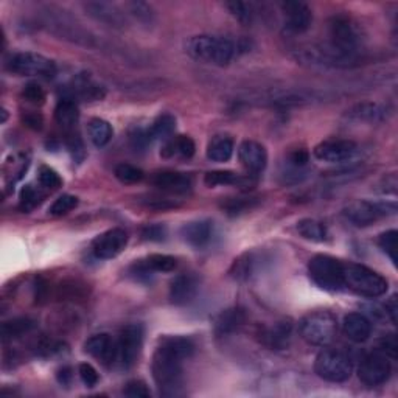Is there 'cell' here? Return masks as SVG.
Segmentation results:
<instances>
[{
  "label": "cell",
  "instance_id": "cell-36",
  "mask_svg": "<svg viewBox=\"0 0 398 398\" xmlns=\"http://www.w3.org/2000/svg\"><path fill=\"white\" fill-rule=\"evenodd\" d=\"M397 237H398V232L397 231H388L380 235V238H378V246L381 247L383 252L386 254V256L390 258V262H392L395 266L398 263V258H397Z\"/></svg>",
  "mask_w": 398,
  "mask_h": 398
},
{
  "label": "cell",
  "instance_id": "cell-52",
  "mask_svg": "<svg viewBox=\"0 0 398 398\" xmlns=\"http://www.w3.org/2000/svg\"><path fill=\"white\" fill-rule=\"evenodd\" d=\"M58 380H60L61 384H69L72 380V372L69 367H64L60 370V374H58Z\"/></svg>",
  "mask_w": 398,
  "mask_h": 398
},
{
  "label": "cell",
  "instance_id": "cell-27",
  "mask_svg": "<svg viewBox=\"0 0 398 398\" xmlns=\"http://www.w3.org/2000/svg\"><path fill=\"white\" fill-rule=\"evenodd\" d=\"M233 154V140L227 135H215L207 145V158L213 162H227Z\"/></svg>",
  "mask_w": 398,
  "mask_h": 398
},
{
  "label": "cell",
  "instance_id": "cell-7",
  "mask_svg": "<svg viewBox=\"0 0 398 398\" xmlns=\"http://www.w3.org/2000/svg\"><path fill=\"white\" fill-rule=\"evenodd\" d=\"M308 274L319 288L331 292L344 290V263L335 257H313L308 263Z\"/></svg>",
  "mask_w": 398,
  "mask_h": 398
},
{
  "label": "cell",
  "instance_id": "cell-1",
  "mask_svg": "<svg viewBox=\"0 0 398 398\" xmlns=\"http://www.w3.org/2000/svg\"><path fill=\"white\" fill-rule=\"evenodd\" d=\"M194 351V344L185 336H167L153 356V378L162 395H178L184 384L182 363Z\"/></svg>",
  "mask_w": 398,
  "mask_h": 398
},
{
  "label": "cell",
  "instance_id": "cell-6",
  "mask_svg": "<svg viewBox=\"0 0 398 398\" xmlns=\"http://www.w3.org/2000/svg\"><path fill=\"white\" fill-rule=\"evenodd\" d=\"M315 372L330 383H344L354 374V361L342 350L325 349L316 356Z\"/></svg>",
  "mask_w": 398,
  "mask_h": 398
},
{
  "label": "cell",
  "instance_id": "cell-48",
  "mask_svg": "<svg viewBox=\"0 0 398 398\" xmlns=\"http://www.w3.org/2000/svg\"><path fill=\"white\" fill-rule=\"evenodd\" d=\"M380 351L381 354H384L386 356H390L392 360H395L397 358V349H398V344H397V338L395 335H388V336H384L381 341H380Z\"/></svg>",
  "mask_w": 398,
  "mask_h": 398
},
{
  "label": "cell",
  "instance_id": "cell-49",
  "mask_svg": "<svg viewBox=\"0 0 398 398\" xmlns=\"http://www.w3.org/2000/svg\"><path fill=\"white\" fill-rule=\"evenodd\" d=\"M145 206L149 208H156V210H168V208L176 207V202L165 198H148V201H145Z\"/></svg>",
  "mask_w": 398,
  "mask_h": 398
},
{
  "label": "cell",
  "instance_id": "cell-25",
  "mask_svg": "<svg viewBox=\"0 0 398 398\" xmlns=\"http://www.w3.org/2000/svg\"><path fill=\"white\" fill-rule=\"evenodd\" d=\"M55 119L64 131L74 133L78 125V119H80V113H78V106L74 99H63L58 101L55 109Z\"/></svg>",
  "mask_w": 398,
  "mask_h": 398
},
{
  "label": "cell",
  "instance_id": "cell-45",
  "mask_svg": "<svg viewBox=\"0 0 398 398\" xmlns=\"http://www.w3.org/2000/svg\"><path fill=\"white\" fill-rule=\"evenodd\" d=\"M167 237V229L165 226L162 224H149L147 227H143L142 231V238L147 241H162Z\"/></svg>",
  "mask_w": 398,
  "mask_h": 398
},
{
  "label": "cell",
  "instance_id": "cell-11",
  "mask_svg": "<svg viewBox=\"0 0 398 398\" xmlns=\"http://www.w3.org/2000/svg\"><path fill=\"white\" fill-rule=\"evenodd\" d=\"M389 375L390 363L388 356L381 351H374V354L364 356L360 369H358V376H360L361 383L369 388H375L386 383Z\"/></svg>",
  "mask_w": 398,
  "mask_h": 398
},
{
  "label": "cell",
  "instance_id": "cell-23",
  "mask_svg": "<svg viewBox=\"0 0 398 398\" xmlns=\"http://www.w3.org/2000/svg\"><path fill=\"white\" fill-rule=\"evenodd\" d=\"M347 117L356 122H383L388 117V106L380 103H360L347 110Z\"/></svg>",
  "mask_w": 398,
  "mask_h": 398
},
{
  "label": "cell",
  "instance_id": "cell-19",
  "mask_svg": "<svg viewBox=\"0 0 398 398\" xmlns=\"http://www.w3.org/2000/svg\"><path fill=\"white\" fill-rule=\"evenodd\" d=\"M292 333L291 321H279L271 327H266L260 333V341L271 350H283L288 347Z\"/></svg>",
  "mask_w": 398,
  "mask_h": 398
},
{
  "label": "cell",
  "instance_id": "cell-15",
  "mask_svg": "<svg viewBox=\"0 0 398 398\" xmlns=\"http://www.w3.org/2000/svg\"><path fill=\"white\" fill-rule=\"evenodd\" d=\"M240 162L252 174L262 173L267 165L266 148L256 140H244L238 148Z\"/></svg>",
  "mask_w": 398,
  "mask_h": 398
},
{
  "label": "cell",
  "instance_id": "cell-5",
  "mask_svg": "<svg viewBox=\"0 0 398 398\" xmlns=\"http://www.w3.org/2000/svg\"><path fill=\"white\" fill-rule=\"evenodd\" d=\"M329 45L347 56H358L361 45V28L345 15L333 16L329 21Z\"/></svg>",
  "mask_w": 398,
  "mask_h": 398
},
{
  "label": "cell",
  "instance_id": "cell-10",
  "mask_svg": "<svg viewBox=\"0 0 398 398\" xmlns=\"http://www.w3.org/2000/svg\"><path fill=\"white\" fill-rule=\"evenodd\" d=\"M143 347V327L140 324H129L123 327L117 339V361L123 369H129L137 363Z\"/></svg>",
  "mask_w": 398,
  "mask_h": 398
},
{
  "label": "cell",
  "instance_id": "cell-37",
  "mask_svg": "<svg viewBox=\"0 0 398 398\" xmlns=\"http://www.w3.org/2000/svg\"><path fill=\"white\" fill-rule=\"evenodd\" d=\"M78 206V198L74 194H63L58 199H55L53 204L50 206L49 213L51 217H63V215H67L69 212L74 210Z\"/></svg>",
  "mask_w": 398,
  "mask_h": 398
},
{
  "label": "cell",
  "instance_id": "cell-32",
  "mask_svg": "<svg viewBox=\"0 0 398 398\" xmlns=\"http://www.w3.org/2000/svg\"><path fill=\"white\" fill-rule=\"evenodd\" d=\"M176 129V120L173 115L169 114H164L158 117V119L154 120V123L149 128V135H151V139H165L168 140L169 137L173 135Z\"/></svg>",
  "mask_w": 398,
  "mask_h": 398
},
{
  "label": "cell",
  "instance_id": "cell-17",
  "mask_svg": "<svg viewBox=\"0 0 398 398\" xmlns=\"http://www.w3.org/2000/svg\"><path fill=\"white\" fill-rule=\"evenodd\" d=\"M151 182L160 190L174 194H184L190 192L193 187L192 176L179 172H159L153 176Z\"/></svg>",
  "mask_w": 398,
  "mask_h": 398
},
{
  "label": "cell",
  "instance_id": "cell-44",
  "mask_svg": "<svg viewBox=\"0 0 398 398\" xmlns=\"http://www.w3.org/2000/svg\"><path fill=\"white\" fill-rule=\"evenodd\" d=\"M24 99L30 101L31 104H42L45 100V92L44 89L39 86L38 83H28L27 86L24 88Z\"/></svg>",
  "mask_w": 398,
  "mask_h": 398
},
{
  "label": "cell",
  "instance_id": "cell-12",
  "mask_svg": "<svg viewBox=\"0 0 398 398\" xmlns=\"http://www.w3.org/2000/svg\"><path fill=\"white\" fill-rule=\"evenodd\" d=\"M358 151V145L354 140L347 139H331L321 142L315 148V158L329 162V164H341L350 160Z\"/></svg>",
  "mask_w": 398,
  "mask_h": 398
},
{
  "label": "cell",
  "instance_id": "cell-31",
  "mask_svg": "<svg viewBox=\"0 0 398 398\" xmlns=\"http://www.w3.org/2000/svg\"><path fill=\"white\" fill-rule=\"evenodd\" d=\"M297 232L300 237H304L305 240L315 241V243H322V241L327 240L329 232L327 227L324 226V223L317 219L305 218L300 219L297 223Z\"/></svg>",
  "mask_w": 398,
  "mask_h": 398
},
{
  "label": "cell",
  "instance_id": "cell-16",
  "mask_svg": "<svg viewBox=\"0 0 398 398\" xmlns=\"http://www.w3.org/2000/svg\"><path fill=\"white\" fill-rule=\"evenodd\" d=\"M84 351L103 365H110L117 361V341L108 333H100L88 339L84 344Z\"/></svg>",
  "mask_w": 398,
  "mask_h": 398
},
{
  "label": "cell",
  "instance_id": "cell-33",
  "mask_svg": "<svg viewBox=\"0 0 398 398\" xmlns=\"http://www.w3.org/2000/svg\"><path fill=\"white\" fill-rule=\"evenodd\" d=\"M149 271L154 272H172L178 266V260L172 256H165V254H153V256L142 260Z\"/></svg>",
  "mask_w": 398,
  "mask_h": 398
},
{
  "label": "cell",
  "instance_id": "cell-26",
  "mask_svg": "<svg viewBox=\"0 0 398 398\" xmlns=\"http://www.w3.org/2000/svg\"><path fill=\"white\" fill-rule=\"evenodd\" d=\"M36 327V322L30 317H15L11 321H6L2 324V339L5 342L13 341V339H19L30 331H33Z\"/></svg>",
  "mask_w": 398,
  "mask_h": 398
},
{
  "label": "cell",
  "instance_id": "cell-14",
  "mask_svg": "<svg viewBox=\"0 0 398 398\" xmlns=\"http://www.w3.org/2000/svg\"><path fill=\"white\" fill-rule=\"evenodd\" d=\"M285 16V24L292 33H305L313 24L311 8L300 0H286L280 5Z\"/></svg>",
  "mask_w": 398,
  "mask_h": 398
},
{
  "label": "cell",
  "instance_id": "cell-13",
  "mask_svg": "<svg viewBox=\"0 0 398 398\" xmlns=\"http://www.w3.org/2000/svg\"><path fill=\"white\" fill-rule=\"evenodd\" d=\"M126 244L128 233L120 227H115V229L103 232L94 240L92 254L100 260H110L125 251Z\"/></svg>",
  "mask_w": 398,
  "mask_h": 398
},
{
  "label": "cell",
  "instance_id": "cell-21",
  "mask_svg": "<svg viewBox=\"0 0 398 398\" xmlns=\"http://www.w3.org/2000/svg\"><path fill=\"white\" fill-rule=\"evenodd\" d=\"M181 235L188 244L201 249V247L207 246L212 238V223L207 219L192 221V223L184 224L181 229Z\"/></svg>",
  "mask_w": 398,
  "mask_h": 398
},
{
  "label": "cell",
  "instance_id": "cell-24",
  "mask_svg": "<svg viewBox=\"0 0 398 398\" xmlns=\"http://www.w3.org/2000/svg\"><path fill=\"white\" fill-rule=\"evenodd\" d=\"M197 151V145L192 137L188 135H178L173 137V139L165 140L164 147H162L160 156L162 158H174V156H179V158L190 159L192 156Z\"/></svg>",
  "mask_w": 398,
  "mask_h": 398
},
{
  "label": "cell",
  "instance_id": "cell-50",
  "mask_svg": "<svg viewBox=\"0 0 398 398\" xmlns=\"http://www.w3.org/2000/svg\"><path fill=\"white\" fill-rule=\"evenodd\" d=\"M24 123L31 129H41L42 128V117L36 113H28L24 115Z\"/></svg>",
  "mask_w": 398,
  "mask_h": 398
},
{
  "label": "cell",
  "instance_id": "cell-43",
  "mask_svg": "<svg viewBox=\"0 0 398 398\" xmlns=\"http://www.w3.org/2000/svg\"><path fill=\"white\" fill-rule=\"evenodd\" d=\"M123 394H125L126 397H131V398H149L151 397V392H149L148 386L140 380L129 381L126 384L125 390H123Z\"/></svg>",
  "mask_w": 398,
  "mask_h": 398
},
{
  "label": "cell",
  "instance_id": "cell-35",
  "mask_svg": "<svg viewBox=\"0 0 398 398\" xmlns=\"http://www.w3.org/2000/svg\"><path fill=\"white\" fill-rule=\"evenodd\" d=\"M115 178L119 179L122 184H137L143 179V172L131 164H119L114 169Z\"/></svg>",
  "mask_w": 398,
  "mask_h": 398
},
{
  "label": "cell",
  "instance_id": "cell-39",
  "mask_svg": "<svg viewBox=\"0 0 398 398\" xmlns=\"http://www.w3.org/2000/svg\"><path fill=\"white\" fill-rule=\"evenodd\" d=\"M226 8L231 11V15L237 19L238 22L241 24H251L252 22V17H254V13L249 3H244V2H227L226 3Z\"/></svg>",
  "mask_w": 398,
  "mask_h": 398
},
{
  "label": "cell",
  "instance_id": "cell-47",
  "mask_svg": "<svg viewBox=\"0 0 398 398\" xmlns=\"http://www.w3.org/2000/svg\"><path fill=\"white\" fill-rule=\"evenodd\" d=\"M151 135H149V129H135L134 133H131V143L135 149H143L147 148L149 143H151Z\"/></svg>",
  "mask_w": 398,
  "mask_h": 398
},
{
  "label": "cell",
  "instance_id": "cell-34",
  "mask_svg": "<svg viewBox=\"0 0 398 398\" xmlns=\"http://www.w3.org/2000/svg\"><path fill=\"white\" fill-rule=\"evenodd\" d=\"M257 202L258 201L256 198H227L221 202V208H223L227 215L237 217V215L252 210V208L257 206Z\"/></svg>",
  "mask_w": 398,
  "mask_h": 398
},
{
  "label": "cell",
  "instance_id": "cell-22",
  "mask_svg": "<svg viewBox=\"0 0 398 398\" xmlns=\"http://www.w3.org/2000/svg\"><path fill=\"white\" fill-rule=\"evenodd\" d=\"M246 322V313L241 308H229L221 313L215 322V333L218 336H227L238 331Z\"/></svg>",
  "mask_w": 398,
  "mask_h": 398
},
{
  "label": "cell",
  "instance_id": "cell-9",
  "mask_svg": "<svg viewBox=\"0 0 398 398\" xmlns=\"http://www.w3.org/2000/svg\"><path fill=\"white\" fill-rule=\"evenodd\" d=\"M6 67L19 76H53L56 74L53 61L33 51H19L11 55Z\"/></svg>",
  "mask_w": 398,
  "mask_h": 398
},
{
  "label": "cell",
  "instance_id": "cell-28",
  "mask_svg": "<svg viewBox=\"0 0 398 398\" xmlns=\"http://www.w3.org/2000/svg\"><path fill=\"white\" fill-rule=\"evenodd\" d=\"M86 10L89 11L90 16H94L95 19H99L101 22H106L114 25V27H119L123 25V16L120 15V11L115 8L114 5L104 3V2H90L86 3Z\"/></svg>",
  "mask_w": 398,
  "mask_h": 398
},
{
  "label": "cell",
  "instance_id": "cell-42",
  "mask_svg": "<svg viewBox=\"0 0 398 398\" xmlns=\"http://www.w3.org/2000/svg\"><path fill=\"white\" fill-rule=\"evenodd\" d=\"M78 374H80L81 381L86 384L88 388H94L100 381L99 372L94 369V365H90L88 363L80 364V367H78Z\"/></svg>",
  "mask_w": 398,
  "mask_h": 398
},
{
  "label": "cell",
  "instance_id": "cell-4",
  "mask_svg": "<svg viewBox=\"0 0 398 398\" xmlns=\"http://www.w3.org/2000/svg\"><path fill=\"white\" fill-rule=\"evenodd\" d=\"M338 321L327 310L311 311L299 322V333L305 342L316 347H325L336 336Z\"/></svg>",
  "mask_w": 398,
  "mask_h": 398
},
{
  "label": "cell",
  "instance_id": "cell-20",
  "mask_svg": "<svg viewBox=\"0 0 398 398\" xmlns=\"http://www.w3.org/2000/svg\"><path fill=\"white\" fill-rule=\"evenodd\" d=\"M344 335L354 342H365L372 335V322L361 313H350L344 317Z\"/></svg>",
  "mask_w": 398,
  "mask_h": 398
},
{
  "label": "cell",
  "instance_id": "cell-38",
  "mask_svg": "<svg viewBox=\"0 0 398 398\" xmlns=\"http://www.w3.org/2000/svg\"><path fill=\"white\" fill-rule=\"evenodd\" d=\"M38 179L39 184L45 188H50V190H56V188H60L63 185V179L60 178V174H58L53 168H50L47 165H42L39 168Z\"/></svg>",
  "mask_w": 398,
  "mask_h": 398
},
{
  "label": "cell",
  "instance_id": "cell-41",
  "mask_svg": "<svg viewBox=\"0 0 398 398\" xmlns=\"http://www.w3.org/2000/svg\"><path fill=\"white\" fill-rule=\"evenodd\" d=\"M41 193H39L33 185L24 187L21 193V208L25 212L31 210V208H35L39 202H41Z\"/></svg>",
  "mask_w": 398,
  "mask_h": 398
},
{
  "label": "cell",
  "instance_id": "cell-30",
  "mask_svg": "<svg viewBox=\"0 0 398 398\" xmlns=\"http://www.w3.org/2000/svg\"><path fill=\"white\" fill-rule=\"evenodd\" d=\"M114 129L110 123L103 119H92L88 125V135L95 147H106L113 139Z\"/></svg>",
  "mask_w": 398,
  "mask_h": 398
},
{
  "label": "cell",
  "instance_id": "cell-40",
  "mask_svg": "<svg viewBox=\"0 0 398 398\" xmlns=\"http://www.w3.org/2000/svg\"><path fill=\"white\" fill-rule=\"evenodd\" d=\"M308 162H310V154L304 148L292 149V151L288 154V158H286V164H288L290 169H292L295 173L304 169L306 165H308Z\"/></svg>",
  "mask_w": 398,
  "mask_h": 398
},
{
  "label": "cell",
  "instance_id": "cell-18",
  "mask_svg": "<svg viewBox=\"0 0 398 398\" xmlns=\"http://www.w3.org/2000/svg\"><path fill=\"white\" fill-rule=\"evenodd\" d=\"M198 292V280L192 274H179L169 285V300L174 305L190 304Z\"/></svg>",
  "mask_w": 398,
  "mask_h": 398
},
{
  "label": "cell",
  "instance_id": "cell-51",
  "mask_svg": "<svg viewBox=\"0 0 398 398\" xmlns=\"http://www.w3.org/2000/svg\"><path fill=\"white\" fill-rule=\"evenodd\" d=\"M384 313H386V315L389 316V319H390V322L392 324H397V310H398V306H397V296H392L390 297L388 302H386V305H384Z\"/></svg>",
  "mask_w": 398,
  "mask_h": 398
},
{
  "label": "cell",
  "instance_id": "cell-2",
  "mask_svg": "<svg viewBox=\"0 0 398 398\" xmlns=\"http://www.w3.org/2000/svg\"><path fill=\"white\" fill-rule=\"evenodd\" d=\"M238 45L229 38L212 36V35H199L188 39L185 45L187 53L194 61L212 64V66L224 67L229 66L232 60L238 53Z\"/></svg>",
  "mask_w": 398,
  "mask_h": 398
},
{
  "label": "cell",
  "instance_id": "cell-8",
  "mask_svg": "<svg viewBox=\"0 0 398 398\" xmlns=\"http://www.w3.org/2000/svg\"><path fill=\"white\" fill-rule=\"evenodd\" d=\"M397 212L395 204L389 202H370V201H355L344 208V217L356 227H367L376 221L390 217Z\"/></svg>",
  "mask_w": 398,
  "mask_h": 398
},
{
  "label": "cell",
  "instance_id": "cell-29",
  "mask_svg": "<svg viewBox=\"0 0 398 398\" xmlns=\"http://www.w3.org/2000/svg\"><path fill=\"white\" fill-rule=\"evenodd\" d=\"M204 182L207 187L247 185L251 184V179L233 172H229V169H217V172H208L204 178Z\"/></svg>",
  "mask_w": 398,
  "mask_h": 398
},
{
  "label": "cell",
  "instance_id": "cell-3",
  "mask_svg": "<svg viewBox=\"0 0 398 398\" xmlns=\"http://www.w3.org/2000/svg\"><path fill=\"white\" fill-rule=\"evenodd\" d=\"M388 280L370 267L358 263H344V288L363 297H380L386 295Z\"/></svg>",
  "mask_w": 398,
  "mask_h": 398
},
{
  "label": "cell",
  "instance_id": "cell-46",
  "mask_svg": "<svg viewBox=\"0 0 398 398\" xmlns=\"http://www.w3.org/2000/svg\"><path fill=\"white\" fill-rule=\"evenodd\" d=\"M128 6H129V10H131V13L137 19H140V21H145V22L151 21L153 10H151V6H149V5L143 3V2H133V3H129Z\"/></svg>",
  "mask_w": 398,
  "mask_h": 398
}]
</instances>
